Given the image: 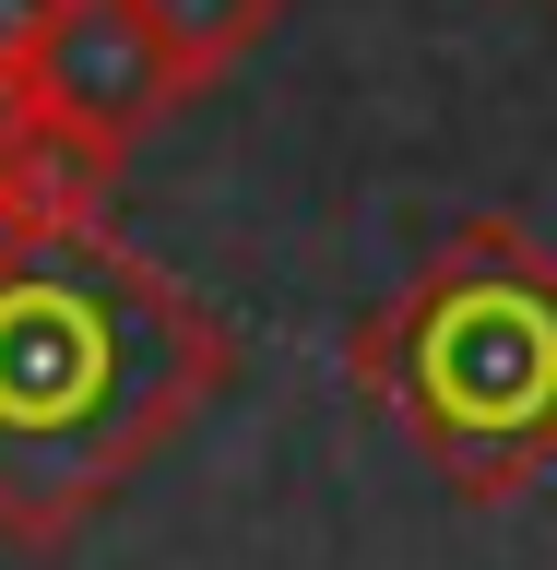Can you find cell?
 <instances>
[{
    "label": "cell",
    "instance_id": "obj_6",
    "mask_svg": "<svg viewBox=\"0 0 557 570\" xmlns=\"http://www.w3.org/2000/svg\"><path fill=\"white\" fill-rule=\"evenodd\" d=\"M36 24H48V0H0V60H24Z\"/></svg>",
    "mask_w": 557,
    "mask_h": 570
},
{
    "label": "cell",
    "instance_id": "obj_7",
    "mask_svg": "<svg viewBox=\"0 0 557 570\" xmlns=\"http://www.w3.org/2000/svg\"><path fill=\"white\" fill-rule=\"evenodd\" d=\"M12 238H24V226H0V249H12Z\"/></svg>",
    "mask_w": 557,
    "mask_h": 570
},
{
    "label": "cell",
    "instance_id": "obj_4",
    "mask_svg": "<svg viewBox=\"0 0 557 570\" xmlns=\"http://www.w3.org/2000/svg\"><path fill=\"white\" fill-rule=\"evenodd\" d=\"M119 167H131V142H107L96 119H71L24 60H0V226H24V238L107 226Z\"/></svg>",
    "mask_w": 557,
    "mask_h": 570
},
{
    "label": "cell",
    "instance_id": "obj_3",
    "mask_svg": "<svg viewBox=\"0 0 557 570\" xmlns=\"http://www.w3.org/2000/svg\"><path fill=\"white\" fill-rule=\"evenodd\" d=\"M24 71L71 119H96L107 142H142V131H167L178 107H190L167 36L142 24V0H48V24L24 36Z\"/></svg>",
    "mask_w": 557,
    "mask_h": 570
},
{
    "label": "cell",
    "instance_id": "obj_5",
    "mask_svg": "<svg viewBox=\"0 0 557 570\" xmlns=\"http://www.w3.org/2000/svg\"><path fill=\"white\" fill-rule=\"evenodd\" d=\"M142 24L167 36V60H178V83L202 96V83H226V71L261 48V36L285 24V0H142Z\"/></svg>",
    "mask_w": 557,
    "mask_h": 570
},
{
    "label": "cell",
    "instance_id": "obj_1",
    "mask_svg": "<svg viewBox=\"0 0 557 570\" xmlns=\"http://www.w3.org/2000/svg\"><path fill=\"white\" fill-rule=\"evenodd\" d=\"M238 333L155 249L71 226L0 249V547H71L213 392Z\"/></svg>",
    "mask_w": 557,
    "mask_h": 570
},
{
    "label": "cell",
    "instance_id": "obj_2",
    "mask_svg": "<svg viewBox=\"0 0 557 570\" xmlns=\"http://www.w3.org/2000/svg\"><path fill=\"white\" fill-rule=\"evenodd\" d=\"M345 381L475 511L523 499L557 463V249L510 214H462L345 333Z\"/></svg>",
    "mask_w": 557,
    "mask_h": 570
},
{
    "label": "cell",
    "instance_id": "obj_8",
    "mask_svg": "<svg viewBox=\"0 0 557 570\" xmlns=\"http://www.w3.org/2000/svg\"><path fill=\"white\" fill-rule=\"evenodd\" d=\"M546 12H557V0H546Z\"/></svg>",
    "mask_w": 557,
    "mask_h": 570
}]
</instances>
